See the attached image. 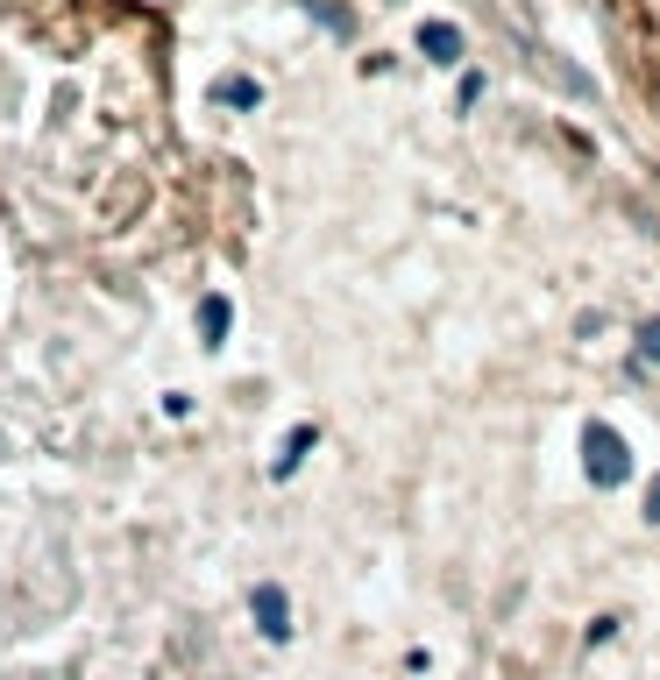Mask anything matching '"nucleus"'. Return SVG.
I'll return each mask as SVG.
<instances>
[{"label": "nucleus", "instance_id": "obj_1", "mask_svg": "<svg viewBox=\"0 0 660 680\" xmlns=\"http://www.w3.org/2000/svg\"><path fill=\"white\" fill-rule=\"evenodd\" d=\"M582 453H590V482H596V489H625V482H633V453H625V440L611 426L582 433Z\"/></svg>", "mask_w": 660, "mask_h": 680}, {"label": "nucleus", "instance_id": "obj_2", "mask_svg": "<svg viewBox=\"0 0 660 680\" xmlns=\"http://www.w3.org/2000/svg\"><path fill=\"white\" fill-rule=\"evenodd\" d=\"M249 616H257V631H263L270 645L292 638V602H284L277 581H257V588H249Z\"/></svg>", "mask_w": 660, "mask_h": 680}, {"label": "nucleus", "instance_id": "obj_3", "mask_svg": "<svg viewBox=\"0 0 660 680\" xmlns=\"http://www.w3.org/2000/svg\"><path fill=\"white\" fill-rule=\"evenodd\" d=\"M419 50H426L433 65H462V28L455 22H426L419 28Z\"/></svg>", "mask_w": 660, "mask_h": 680}, {"label": "nucleus", "instance_id": "obj_4", "mask_svg": "<svg viewBox=\"0 0 660 680\" xmlns=\"http://www.w3.org/2000/svg\"><path fill=\"white\" fill-rule=\"evenodd\" d=\"M228 326H235L228 298H200V341H206V347H220V341H228Z\"/></svg>", "mask_w": 660, "mask_h": 680}, {"label": "nucleus", "instance_id": "obj_5", "mask_svg": "<svg viewBox=\"0 0 660 680\" xmlns=\"http://www.w3.org/2000/svg\"><path fill=\"white\" fill-rule=\"evenodd\" d=\"M312 440H320V433H312V426H292V440H284V453H277V461H270V475L284 482V475H292L298 461H306V447H312Z\"/></svg>", "mask_w": 660, "mask_h": 680}, {"label": "nucleus", "instance_id": "obj_6", "mask_svg": "<svg viewBox=\"0 0 660 680\" xmlns=\"http://www.w3.org/2000/svg\"><path fill=\"white\" fill-rule=\"evenodd\" d=\"M214 100H220V107H257L263 85H257V79H220V85H214Z\"/></svg>", "mask_w": 660, "mask_h": 680}, {"label": "nucleus", "instance_id": "obj_7", "mask_svg": "<svg viewBox=\"0 0 660 680\" xmlns=\"http://www.w3.org/2000/svg\"><path fill=\"white\" fill-rule=\"evenodd\" d=\"M298 8H306V14H320V22H327V28H334V36H349V28H355V22H349V14H341V8H327V0H298Z\"/></svg>", "mask_w": 660, "mask_h": 680}, {"label": "nucleus", "instance_id": "obj_8", "mask_svg": "<svg viewBox=\"0 0 660 680\" xmlns=\"http://www.w3.org/2000/svg\"><path fill=\"white\" fill-rule=\"evenodd\" d=\"M639 355H653V361H660V326H647V334H639Z\"/></svg>", "mask_w": 660, "mask_h": 680}, {"label": "nucleus", "instance_id": "obj_9", "mask_svg": "<svg viewBox=\"0 0 660 680\" xmlns=\"http://www.w3.org/2000/svg\"><path fill=\"white\" fill-rule=\"evenodd\" d=\"M647 518H660V482H653V496H647Z\"/></svg>", "mask_w": 660, "mask_h": 680}]
</instances>
